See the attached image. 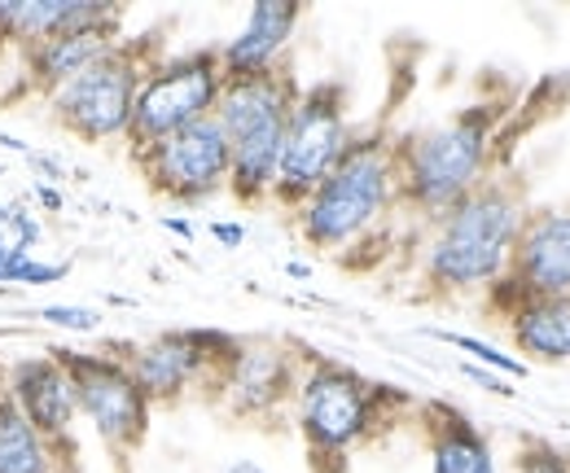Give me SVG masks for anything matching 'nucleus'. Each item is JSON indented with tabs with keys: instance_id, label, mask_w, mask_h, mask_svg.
<instances>
[{
	"instance_id": "aec40b11",
	"label": "nucleus",
	"mask_w": 570,
	"mask_h": 473,
	"mask_svg": "<svg viewBox=\"0 0 570 473\" xmlns=\"http://www.w3.org/2000/svg\"><path fill=\"white\" fill-rule=\"evenodd\" d=\"M0 473H53V461L40 443V434L27 425V416L4 391L0 377Z\"/></svg>"
},
{
	"instance_id": "f3484780",
	"label": "nucleus",
	"mask_w": 570,
	"mask_h": 473,
	"mask_svg": "<svg viewBox=\"0 0 570 473\" xmlns=\"http://www.w3.org/2000/svg\"><path fill=\"white\" fill-rule=\"evenodd\" d=\"M124 40V22H101V27H79V31H62L53 40H40L31 49L18 53L22 62V83L27 92H58L67 79L83 75L92 62H101L115 45Z\"/></svg>"
},
{
	"instance_id": "f8f14e48",
	"label": "nucleus",
	"mask_w": 570,
	"mask_h": 473,
	"mask_svg": "<svg viewBox=\"0 0 570 473\" xmlns=\"http://www.w3.org/2000/svg\"><path fill=\"white\" fill-rule=\"evenodd\" d=\"M522 298H570V198L527 210L509 272L488 289V307L500 321Z\"/></svg>"
},
{
	"instance_id": "0eeeda50",
	"label": "nucleus",
	"mask_w": 570,
	"mask_h": 473,
	"mask_svg": "<svg viewBox=\"0 0 570 473\" xmlns=\"http://www.w3.org/2000/svg\"><path fill=\"white\" fill-rule=\"evenodd\" d=\"M352 97L343 79H312L298 88L289 124H285L282 167L273 185V206L294 215L316 194V185L334 171L352 140Z\"/></svg>"
},
{
	"instance_id": "4468645a",
	"label": "nucleus",
	"mask_w": 570,
	"mask_h": 473,
	"mask_svg": "<svg viewBox=\"0 0 570 473\" xmlns=\"http://www.w3.org/2000/svg\"><path fill=\"white\" fill-rule=\"evenodd\" d=\"M298 373H303V351L294 342L242 338V351L219 373L212 400L233 421L264 425V421H277L282 412H289L294 391H298Z\"/></svg>"
},
{
	"instance_id": "2f4dec72",
	"label": "nucleus",
	"mask_w": 570,
	"mask_h": 473,
	"mask_svg": "<svg viewBox=\"0 0 570 473\" xmlns=\"http://www.w3.org/2000/svg\"><path fill=\"white\" fill-rule=\"evenodd\" d=\"M224 473H268V470H264L259 461H233V465H228Z\"/></svg>"
},
{
	"instance_id": "f257e3e1",
	"label": "nucleus",
	"mask_w": 570,
	"mask_h": 473,
	"mask_svg": "<svg viewBox=\"0 0 570 473\" xmlns=\"http://www.w3.org/2000/svg\"><path fill=\"white\" fill-rule=\"evenodd\" d=\"M527 189L513 176H488L474 194L443 210L426 228L417 280L426 298H461L488 294L509 272L513 242L527 219Z\"/></svg>"
},
{
	"instance_id": "39448f33",
	"label": "nucleus",
	"mask_w": 570,
	"mask_h": 473,
	"mask_svg": "<svg viewBox=\"0 0 570 473\" xmlns=\"http://www.w3.org/2000/svg\"><path fill=\"white\" fill-rule=\"evenodd\" d=\"M298 88L303 83L289 62H282L268 75L224 79V92L215 101L212 119L228 140V198H237L242 206L273 203L285 124H289Z\"/></svg>"
},
{
	"instance_id": "b1692460",
	"label": "nucleus",
	"mask_w": 570,
	"mask_h": 473,
	"mask_svg": "<svg viewBox=\"0 0 570 473\" xmlns=\"http://www.w3.org/2000/svg\"><path fill=\"white\" fill-rule=\"evenodd\" d=\"M40 321L53 329H67V334H97L101 329V312L83 307V303H49V307H40Z\"/></svg>"
},
{
	"instance_id": "72a5a7b5",
	"label": "nucleus",
	"mask_w": 570,
	"mask_h": 473,
	"mask_svg": "<svg viewBox=\"0 0 570 473\" xmlns=\"http://www.w3.org/2000/svg\"><path fill=\"white\" fill-rule=\"evenodd\" d=\"M0 176H4V167H0Z\"/></svg>"
},
{
	"instance_id": "6ab92c4d",
	"label": "nucleus",
	"mask_w": 570,
	"mask_h": 473,
	"mask_svg": "<svg viewBox=\"0 0 570 473\" xmlns=\"http://www.w3.org/2000/svg\"><path fill=\"white\" fill-rule=\"evenodd\" d=\"M518 359L531 364H570V298H522L504 321Z\"/></svg>"
},
{
	"instance_id": "5701e85b",
	"label": "nucleus",
	"mask_w": 570,
	"mask_h": 473,
	"mask_svg": "<svg viewBox=\"0 0 570 473\" xmlns=\"http://www.w3.org/2000/svg\"><path fill=\"white\" fill-rule=\"evenodd\" d=\"M0 228L13 246H27V250H36L45 242V219L27 203H0Z\"/></svg>"
},
{
	"instance_id": "7c9ffc66",
	"label": "nucleus",
	"mask_w": 570,
	"mask_h": 473,
	"mask_svg": "<svg viewBox=\"0 0 570 473\" xmlns=\"http://www.w3.org/2000/svg\"><path fill=\"white\" fill-rule=\"evenodd\" d=\"M285 276H294V280H312V264H303V259H289V264H285Z\"/></svg>"
},
{
	"instance_id": "393cba45",
	"label": "nucleus",
	"mask_w": 570,
	"mask_h": 473,
	"mask_svg": "<svg viewBox=\"0 0 570 473\" xmlns=\"http://www.w3.org/2000/svg\"><path fill=\"white\" fill-rule=\"evenodd\" d=\"M71 276V259H27L22 268H18V276H13V285H62Z\"/></svg>"
},
{
	"instance_id": "c85d7f7f",
	"label": "nucleus",
	"mask_w": 570,
	"mask_h": 473,
	"mask_svg": "<svg viewBox=\"0 0 570 473\" xmlns=\"http://www.w3.org/2000/svg\"><path fill=\"white\" fill-rule=\"evenodd\" d=\"M31 194H36V203H40V210H45V215H58V210L67 206L62 189H58V185H49V180H36V185H31Z\"/></svg>"
},
{
	"instance_id": "dca6fc26",
	"label": "nucleus",
	"mask_w": 570,
	"mask_h": 473,
	"mask_svg": "<svg viewBox=\"0 0 570 473\" xmlns=\"http://www.w3.org/2000/svg\"><path fill=\"white\" fill-rule=\"evenodd\" d=\"M417 425H422L430 473H500L492 438L456 404L417 400Z\"/></svg>"
},
{
	"instance_id": "cd10ccee",
	"label": "nucleus",
	"mask_w": 570,
	"mask_h": 473,
	"mask_svg": "<svg viewBox=\"0 0 570 473\" xmlns=\"http://www.w3.org/2000/svg\"><path fill=\"white\" fill-rule=\"evenodd\" d=\"M36 250H27V246H13V242H4L0 246V285H13V276H18V268L31 259Z\"/></svg>"
},
{
	"instance_id": "2eb2a0df",
	"label": "nucleus",
	"mask_w": 570,
	"mask_h": 473,
	"mask_svg": "<svg viewBox=\"0 0 570 473\" xmlns=\"http://www.w3.org/2000/svg\"><path fill=\"white\" fill-rule=\"evenodd\" d=\"M298 22H303L298 0H255L242 27L224 45H215L224 79H250V75H268L282 67Z\"/></svg>"
},
{
	"instance_id": "1a4fd4ad",
	"label": "nucleus",
	"mask_w": 570,
	"mask_h": 473,
	"mask_svg": "<svg viewBox=\"0 0 570 473\" xmlns=\"http://www.w3.org/2000/svg\"><path fill=\"white\" fill-rule=\"evenodd\" d=\"M219 92H224V70H219L215 45L163 53L149 67L141 92H137L132 128L124 136L128 158L149 149V145H158V140H167V136L203 124V119H212Z\"/></svg>"
},
{
	"instance_id": "a211bd4d",
	"label": "nucleus",
	"mask_w": 570,
	"mask_h": 473,
	"mask_svg": "<svg viewBox=\"0 0 570 473\" xmlns=\"http://www.w3.org/2000/svg\"><path fill=\"white\" fill-rule=\"evenodd\" d=\"M101 22H124V4H115V0H9L0 49L22 53L62 31L101 27Z\"/></svg>"
},
{
	"instance_id": "7ed1b4c3",
	"label": "nucleus",
	"mask_w": 570,
	"mask_h": 473,
	"mask_svg": "<svg viewBox=\"0 0 570 473\" xmlns=\"http://www.w3.org/2000/svg\"><path fill=\"white\" fill-rule=\"evenodd\" d=\"M500 119V101H470L439 124L395 136L400 210H409L430 228L443 210H452L488 176H497Z\"/></svg>"
},
{
	"instance_id": "f03ea898",
	"label": "nucleus",
	"mask_w": 570,
	"mask_h": 473,
	"mask_svg": "<svg viewBox=\"0 0 570 473\" xmlns=\"http://www.w3.org/2000/svg\"><path fill=\"white\" fill-rule=\"evenodd\" d=\"M417 412V400L400 386L373 382L360 368L303 351L298 391L289 404V421L303 438L307 470L312 473H347L360 447L377 443V434L400 416Z\"/></svg>"
},
{
	"instance_id": "4be33fe9",
	"label": "nucleus",
	"mask_w": 570,
	"mask_h": 473,
	"mask_svg": "<svg viewBox=\"0 0 570 473\" xmlns=\"http://www.w3.org/2000/svg\"><path fill=\"white\" fill-rule=\"evenodd\" d=\"M513 473H570V452H562L558 443L549 438H518V452H513Z\"/></svg>"
},
{
	"instance_id": "9b49d317",
	"label": "nucleus",
	"mask_w": 570,
	"mask_h": 473,
	"mask_svg": "<svg viewBox=\"0 0 570 473\" xmlns=\"http://www.w3.org/2000/svg\"><path fill=\"white\" fill-rule=\"evenodd\" d=\"M9 400L27 416V425L40 434L53 473H83V443H79V404H75L71 377L53 359V351L18 355L0 368Z\"/></svg>"
},
{
	"instance_id": "9d476101",
	"label": "nucleus",
	"mask_w": 570,
	"mask_h": 473,
	"mask_svg": "<svg viewBox=\"0 0 570 473\" xmlns=\"http://www.w3.org/2000/svg\"><path fill=\"white\" fill-rule=\"evenodd\" d=\"M110 346L124 355L149 404L176 407L189 395H212L219 373L242 351V338L224 329H167L145 342H110Z\"/></svg>"
},
{
	"instance_id": "473e14b6",
	"label": "nucleus",
	"mask_w": 570,
	"mask_h": 473,
	"mask_svg": "<svg viewBox=\"0 0 570 473\" xmlns=\"http://www.w3.org/2000/svg\"><path fill=\"white\" fill-rule=\"evenodd\" d=\"M4 242H9V237H4V228H0V246H4Z\"/></svg>"
},
{
	"instance_id": "a878e982",
	"label": "nucleus",
	"mask_w": 570,
	"mask_h": 473,
	"mask_svg": "<svg viewBox=\"0 0 570 473\" xmlns=\"http://www.w3.org/2000/svg\"><path fill=\"white\" fill-rule=\"evenodd\" d=\"M461 377H470L474 386H483L488 395H500V400H513V395H518V391H513V382H504L500 373L479 368V364H470V359H461Z\"/></svg>"
},
{
	"instance_id": "c756f323",
	"label": "nucleus",
	"mask_w": 570,
	"mask_h": 473,
	"mask_svg": "<svg viewBox=\"0 0 570 473\" xmlns=\"http://www.w3.org/2000/svg\"><path fill=\"white\" fill-rule=\"evenodd\" d=\"M158 224H163V233H171V237H180V242H198V224H194L189 215H163Z\"/></svg>"
},
{
	"instance_id": "6e6552de",
	"label": "nucleus",
	"mask_w": 570,
	"mask_h": 473,
	"mask_svg": "<svg viewBox=\"0 0 570 473\" xmlns=\"http://www.w3.org/2000/svg\"><path fill=\"white\" fill-rule=\"evenodd\" d=\"M53 359L67 368L79 404V421L92 425V434L101 438V447L115 461H132L149 443L154 430V404L145 400L137 386L132 368L124 364V355L106 342L101 351H75V346H53Z\"/></svg>"
},
{
	"instance_id": "bb28decb",
	"label": "nucleus",
	"mask_w": 570,
	"mask_h": 473,
	"mask_svg": "<svg viewBox=\"0 0 570 473\" xmlns=\"http://www.w3.org/2000/svg\"><path fill=\"white\" fill-rule=\"evenodd\" d=\"M207 233H212L224 250H242V242H246V224L242 219H212Z\"/></svg>"
},
{
	"instance_id": "20e7f679",
	"label": "nucleus",
	"mask_w": 570,
	"mask_h": 473,
	"mask_svg": "<svg viewBox=\"0 0 570 473\" xmlns=\"http://www.w3.org/2000/svg\"><path fill=\"white\" fill-rule=\"evenodd\" d=\"M395 210H400L395 132L356 128L334 171L294 210V228L312 250L343 255L360 246L373 228H382Z\"/></svg>"
},
{
	"instance_id": "412c9836",
	"label": "nucleus",
	"mask_w": 570,
	"mask_h": 473,
	"mask_svg": "<svg viewBox=\"0 0 570 473\" xmlns=\"http://www.w3.org/2000/svg\"><path fill=\"white\" fill-rule=\"evenodd\" d=\"M430 338L448 342L452 351H461V355H470V364H479V368H492L500 373L504 382H522L531 368L518 359V355H509V351H500L497 342L488 338H474V334H456V329H426Z\"/></svg>"
},
{
	"instance_id": "423d86ee",
	"label": "nucleus",
	"mask_w": 570,
	"mask_h": 473,
	"mask_svg": "<svg viewBox=\"0 0 570 473\" xmlns=\"http://www.w3.org/2000/svg\"><path fill=\"white\" fill-rule=\"evenodd\" d=\"M163 31H145L137 40H119L101 62L67 79L58 92L45 97L53 124L83 145H115L132 128L137 92L149 67L163 58Z\"/></svg>"
},
{
	"instance_id": "ddd939ff",
	"label": "nucleus",
	"mask_w": 570,
	"mask_h": 473,
	"mask_svg": "<svg viewBox=\"0 0 570 473\" xmlns=\"http://www.w3.org/2000/svg\"><path fill=\"white\" fill-rule=\"evenodd\" d=\"M149 194L176 206H203L228 194V140L215 119H203L185 132L167 136L132 154Z\"/></svg>"
}]
</instances>
